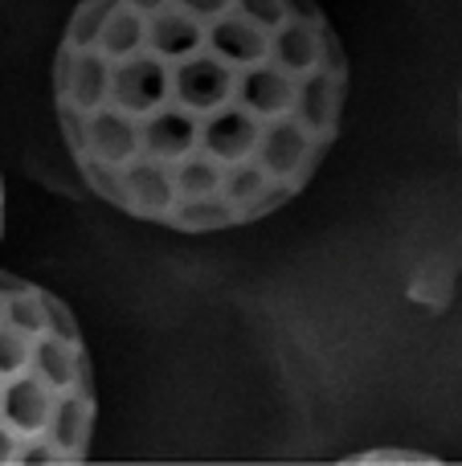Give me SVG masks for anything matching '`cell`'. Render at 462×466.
I'll return each mask as SVG.
<instances>
[{
  "instance_id": "1",
  "label": "cell",
  "mask_w": 462,
  "mask_h": 466,
  "mask_svg": "<svg viewBox=\"0 0 462 466\" xmlns=\"http://www.w3.org/2000/svg\"><path fill=\"white\" fill-rule=\"evenodd\" d=\"M344 103L348 54L319 0H82L54 54L82 185L172 233L286 209L332 156Z\"/></svg>"
},
{
  "instance_id": "2",
  "label": "cell",
  "mask_w": 462,
  "mask_h": 466,
  "mask_svg": "<svg viewBox=\"0 0 462 466\" xmlns=\"http://www.w3.org/2000/svg\"><path fill=\"white\" fill-rule=\"evenodd\" d=\"M458 139H462V95H458Z\"/></svg>"
}]
</instances>
